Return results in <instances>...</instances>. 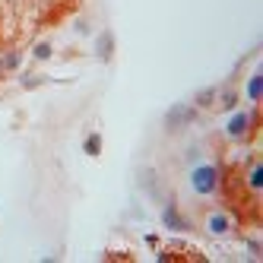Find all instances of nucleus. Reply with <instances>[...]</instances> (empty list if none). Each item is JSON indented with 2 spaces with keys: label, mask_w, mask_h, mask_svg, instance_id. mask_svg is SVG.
<instances>
[{
  "label": "nucleus",
  "mask_w": 263,
  "mask_h": 263,
  "mask_svg": "<svg viewBox=\"0 0 263 263\" xmlns=\"http://www.w3.org/2000/svg\"><path fill=\"white\" fill-rule=\"evenodd\" d=\"M4 67H7V70L19 67V54H7V57H4Z\"/></svg>",
  "instance_id": "1a4fd4ad"
},
{
  "label": "nucleus",
  "mask_w": 263,
  "mask_h": 263,
  "mask_svg": "<svg viewBox=\"0 0 263 263\" xmlns=\"http://www.w3.org/2000/svg\"><path fill=\"white\" fill-rule=\"evenodd\" d=\"M225 229H229V219H222V216H209V232L222 235Z\"/></svg>",
  "instance_id": "7ed1b4c3"
},
{
  "label": "nucleus",
  "mask_w": 263,
  "mask_h": 263,
  "mask_svg": "<svg viewBox=\"0 0 263 263\" xmlns=\"http://www.w3.org/2000/svg\"><path fill=\"white\" fill-rule=\"evenodd\" d=\"M216 102V89H203V92H197V105H203V108H206V105H212Z\"/></svg>",
  "instance_id": "20e7f679"
},
{
  "label": "nucleus",
  "mask_w": 263,
  "mask_h": 263,
  "mask_svg": "<svg viewBox=\"0 0 263 263\" xmlns=\"http://www.w3.org/2000/svg\"><path fill=\"white\" fill-rule=\"evenodd\" d=\"M244 134H247V117H244V114H238L235 121L229 124V137H244Z\"/></svg>",
  "instance_id": "f03ea898"
},
{
  "label": "nucleus",
  "mask_w": 263,
  "mask_h": 263,
  "mask_svg": "<svg viewBox=\"0 0 263 263\" xmlns=\"http://www.w3.org/2000/svg\"><path fill=\"white\" fill-rule=\"evenodd\" d=\"M216 168H212V165H203V168H197L194 171V190L197 194H212V190H216Z\"/></svg>",
  "instance_id": "f257e3e1"
},
{
  "label": "nucleus",
  "mask_w": 263,
  "mask_h": 263,
  "mask_svg": "<svg viewBox=\"0 0 263 263\" xmlns=\"http://www.w3.org/2000/svg\"><path fill=\"white\" fill-rule=\"evenodd\" d=\"M86 149H89V155H99V149H102V140L92 134V137L86 140Z\"/></svg>",
  "instance_id": "423d86ee"
},
{
  "label": "nucleus",
  "mask_w": 263,
  "mask_h": 263,
  "mask_svg": "<svg viewBox=\"0 0 263 263\" xmlns=\"http://www.w3.org/2000/svg\"><path fill=\"white\" fill-rule=\"evenodd\" d=\"M35 57H38V61H48V57H51V45H38V48H35Z\"/></svg>",
  "instance_id": "0eeeda50"
},
{
  "label": "nucleus",
  "mask_w": 263,
  "mask_h": 263,
  "mask_svg": "<svg viewBox=\"0 0 263 263\" xmlns=\"http://www.w3.org/2000/svg\"><path fill=\"white\" fill-rule=\"evenodd\" d=\"M263 184V168H260V165H254V168H250V187H260Z\"/></svg>",
  "instance_id": "39448f33"
},
{
  "label": "nucleus",
  "mask_w": 263,
  "mask_h": 263,
  "mask_svg": "<svg viewBox=\"0 0 263 263\" xmlns=\"http://www.w3.org/2000/svg\"><path fill=\"white\" fill-rule=\"evenodd\" d=\"M235 102H238L235 92H225V95H222V108H235Z\"/></svg>",
  "instance_id": "6e6552de"
}]
</instances>
